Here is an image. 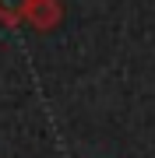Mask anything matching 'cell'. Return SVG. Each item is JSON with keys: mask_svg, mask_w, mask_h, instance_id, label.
I'll return each mask as SVG.
<instances>
[{"mask_svg": "<svg viewBox=\"0 0 155 158\" xmlns=\"http://www.w3.org/2000/svg\"><path fill=\"white\" fill-rule=\"evenodd\" d=\"M25 14H28L39 28H53V25L60 21V4L57 0H28V11Z\"/></svg>", "mask_w": 155, "mask_h": 158, "instance_id": "6da1fadb", "label": "cell"}, {"mask_svg": "<svg viewBox=\"0 0 155 158\" xmlns=\"http://www.w3.org/2000/svg\"><path fill=\"white\" fill-rule=\"evenodd\" d=\"M25 11H28V0H0V14L11 18V21L18 14H25Z\"/></svg>", "mask_w": 155, "mask_h": 158, "instance_id": "7a4b0ae2", "label": "cell"}]
</instances>
